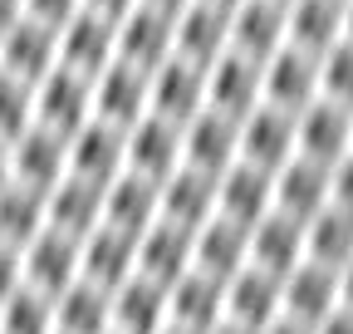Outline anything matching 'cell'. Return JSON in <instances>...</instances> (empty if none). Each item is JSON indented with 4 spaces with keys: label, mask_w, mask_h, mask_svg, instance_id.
I'll return each instance as SVG.
<instances>
[{
    "label": "cell",
    "mask_w": 353,
    "mask_h": 334,
    "mask_svg": "<svg viewBox=\"0 0 353 334\" xmlns=\"http://www.w3.org/2000/svg\"><path fill=\"white\" fill-rule=\"evenodd\" d=\"M206 108V69L172 55L167 64H157L148 74V113L176 123V128H187V123Z\"/></svg>",
    "instance_id": "2"
},
{
    "label": "cell",
    "mask_w": 353,
    "mask_h": 334,
    "mask_svg": "<svg viewBox=\"0 0 353 334\" xmlns=\"http://www.w3.org/2000/svg\"><path fill=\"white\" fill-rule=\"evenodd\" d=\"M319 99L353 108V39H339L334 50L319 55Z\"/></svg>",
    "instance_id": "37"
},
{
    "label": "cell",
    "mask_w": 353,
    "mask_h": 334,
    "mask_svg": "<svg viewBox=\"0 0 353 334\" xmlns=\"http://www.w3.org/2000/svg\"><path fill=\"white\" fill-rule=\"evenodd\" d=\"M334 310H339V271L314 266V261H299L280 280V315H290V320H299V324L314 329Z\"/></svg>",
    "instance_id": "16"
},
{
    "label": "cell",
    "mask_w": 353,
    "mask_h": 334,
    "mask_svg": "<svg viewBox=\"0 0 353 334\" xmlns=\"http://www.w3.org/2000/svg\"><path fill=\"white\" fill-rule=\"evenodd\" d=\"M304 261L343 271L353 261V212H343V206L329 202L314 222H304Z\"/></svg>",
    "instance_id": "33"
},
{
    "label": "cell",
    "mask_w": 353,
    "mask_h": 334,
    "mask_svg": "<svg viewBox=\"0 0 353 334\" xmlns=\"http://www.w3.org/2000/svg\"><path fill=\"white\" fill-rule=\"evenodd\" d=\"M20 271H25V285L39 290V295H64V290L79 280V241L44 226L25 250H20Z\"/></svg>",
    "instance_id": "5"
},
{
    "label": "cell",
    "mask_w": 353,
    "mask_h": 334,
    "mask_svg": "<svg viewBox=\"0 0 353 334\" xmlns=\"http://www.w3.org/2000/svg\"><path fill=\"white\" fill-rule=\"evenodd\" d=\"M324 206H329V167L294 153L275 173V212H285L304 226V222H314Z\"/></svg>",
    "instance_id": "25"
},
{
    "label": "cell",
    "mask_w": 353,
    "mask_h": 334,
    "mask_svg": "<svg viewBox=\"0 0 353 334\" xmlns=\"http://www.w3.org/2000/svg\"><path fill=\"white\" fill-rule=\"evenodd\" d=\"M314 334H353V310H334L329 320L314 324Z\"/></svg>",
    "instance_id": "42"
},
{
    "label": "cell",
    "mask_w": 353,
    "mask_h": 334,
    "mask_svg": "<svg viewBox=\"0 0 353 334\" xmlns=\"http://www.w3.org/2000/svg\"><path fill=\"white\" fill-rule=\"evenodd\" d=\"M88 118H94V79L88 74H79L69 64H54L34 84V123L39 128L74 138Z\"/></svg>",
    "instance_id": "1"
},
{
    "label": "cell",
    "mask_w": 353,
    "mask_h": 334,
    "mask_svg": "<svg viewBox=\"0 0 353 334\" xmlns=\"http://www.w3.org/2000/svg\"><path fill=\"white\" fill-rule=\"evenodd\" d=\"M206 334H250V329H241V324H231V320H221V324L206 329Z\"/></svg>",
    "instance_id": "48"
},
{
    "label": "cell",
    "mask_w": 353,
    "mask_h": 334,
    "mask_svg": "<svg viewBox=\"0 0 353 334\" xmlns=\"http://www.w3.org/2000/svg\"><path fill=\"white\" fill-rule=\"evenodd\" d=\"M226 50H231V10L211 6V0H192L176 15V55L211 69Z\"/></svg>",
    "instance_id": "22"
},
{
    "label": "cell",
    "mask_w": 353,
    "mask_h": 334,
    "mask_svg": "<svg viewBox=\"0 0 353 334\" xmlns=\"http://www.w3.org/2000/svg\"><path fill=\"white\" fill-rule=\"evenodd\" d=\"M143 6H152V10H162V15H172V20H176V15L192 6V0H143Z\"/></svg>",
    "instance_id": "46"
},
{
    "label": "cell",
    "mask_w": 353,
    "mask_h": 334,
    "mask_svg": "<svg viewBox=\"0 0 353 334\" xmlns=\"http://www.w3.org/2000/svg\"><path fill=\"white\" fill-rule=\"evenodd\" d=\"M260 74H265V104H275L285 113H299L319 99V55L309 50L285 45L260 64Z\"/></svg>",
    "instance_id": "11"
},
{
    "label": "cell",
    "mask_w": 353,
    "mask_h": 334,
    "mask_svg": "<svg viewBox=\"0 0 353 334\" xmlns=\"http://www.w3.org/2000/svg\"><path fill=\"white\" fill-rule=\"evenodd\" d=\"M54 64H59V30L20 15L6 35H0V69L15 74V79H25L30 89H34V84L50 74Z\"/></svg>",
    "instance_id": "14"
},
{
    "label": "cell",
    "mask_w": 353,
    "mask_h": 334,
    "mask_svg": "<svg viewBox=\"0 0 353 334\" xmlns=\"http://www.w3.org/2000/svg\"><path fill=\"white\" fill-rule=\"evenodd\" d=\"M192 236L187 226H172V222H152L143 236H138V275L152 280V285H176L187 271H192Z\"/></svg>",
    "instance_id": "21"
},
{
    "label": "cell",
    "mask_w": 353,
    "mask_h": 334,
    "mask_svg": "<svg viewBox=\"0 0 353 334\" xmlns=\"http://www.w3.org/2000/svg\"><path fill=\"white\" fill-rule=\"evenodd\" d=\"M329 202L353 212V153H343L334 167H329Z\"/></svg>",
    "instance_id": "39"
},
{
    "label": "cell",
    "mask_w": 353,
    "mask_h": 334,
    "mask_svg": "<svg viewBox=\"0 0 353 334\" xmlns=\"http://www.w3.org/2000/svg\"><path fill=\"white\" fill-rule=\"evenodd\" d=\"M211 6H221V10H236V6H241V0H211Z\"/></svg>",
    "instance_id": "50"
},
{
    "label": "cell",
    "mask_w": 353,
    "mask_h": 334,
    "mask_svg": "<svg viewBox=\"0 0 353 334\" xmlns=\"http://www.w3.org/2000/svg\"><path fill=\"white\" fill-rule=\"evenodd\" d=\"M157 334H187V329H176V324H162V329H157Z\"/></svg>",
    "instance_id": "51"
},
{
    "label": "cell",
    "mask_w": 353,
    "mask_h": 334,
    "mask_svg": "<svg viewBox=\"0 0 353 334\" xmlns=\"http://www.w3.org/2000/svg\"><path fill=\"white\" fill-rule=\"evenodd\" d=\"M25 285V271H20V250L0 241V300L15 295V290Z\"/></svg>",
    "instance_id": "40"
},
{
    "label": "cell",
    "mask_w": 353,
    "mask_h": 334,
    "mask_svg": "<svg viewBox=\"0 0 353 334\" xmlns=\"http://www.w3.org/2000/svg\"><path fill=\"white\" fill-rule=\"evenodd\" d=\"M6 182H10V148L0 143V187H6Z\"/></svg>",
    "instance_id": "47"
},
{
    "label": "cell",
    "mask_w": 353,
    "mask_h": 334,
    "mask_svg": "<svg viewBox=\"0 0 353 334\" xmlns=\"http://www.w3.org/2000/svg\"><path fill=\"white\" fill-rule=\"evenodd\" d=\"M108 334H118V329H108Z\"/></svg>",
    "instance_id": "53"
},
{
    "label": "cell",
    "mask_w": 353,
    "mask_h": 334,
    "mask_svg": "<svg viewBox=\"0 0 353 334\" xmlns=\"http://www.w3.org/2000/svg\"><path fill=\"white\" fill-rule=\"evenodd\" d=\"M138 6H143V0H83V10H94V15L113 20V25H118L128 10H138Z\"/></svg>",
    "instance_id": "41"
},
{
    "label": "cell",
    "mask_w": 353,
    "mask_h": 334,
    "mask_svg": "<svg viewBox=\"0 0 353 334\" xmlns=\"http://www.w3.org/2000/svg\"><path fill=\"white\" fill-rule=\"evenodd\" d=\"M20 15H25V0H0V35H6Z\"/></svg>",
    "instance_id": "45"
},
{
    "label": "cell",
    "mask_w": 353,
    "mask_h": 334,
    "mask_svg": "<svg viewBox=\"0 0 353 334\" xmlns=\"http://www.w3.org/2000/svg\"><path fill=\"white\" fill-rule=\"evenodd\" d=\"M157 206H162V182L143 177V173H123L103 187V222L128 231V236H143L157 222Z\"/></svg>",
    "instance_id": "23"
},
{
    "label": "cell",
    "mask_w": 353,
    "mask_h": 334,
    "mask_svg": "<svg viewBox=\"0 0 353 334\" xmlns=\"http://www.w3.org/2000/svg\"><path fill=\"white\" fill-rule=\"evenodd\" d=\"M0 334H54V300L20 285L0 300Z\"/></svg>",
    "instance_id": "35"
},
{
    "label": "cell",
    "mask_w": 353,
    "mask_h": 334,
    "mask_svg": "<svg viewBox=\"0 0 353 334\" xmlns=\"http://www.w3.org/2000/svg\"><path fill=\"white\" fill-rule=\"evenodd\" d=\"M236 157H241V123L236 118L216 113V108H201L182 128V162L196 167V173L221 177Z\"/></svg>",
    "instance_id": "13"
},
{
    "label": "cell",
    "mask_w": 353,
    "mask_h": 334,
    "mask_svg": "<svg viewBox=\"0 0 353 334\" xmlns=\"http://www.w3.org/2000/svg\"><path fill=\"white\" fill-rule=\"evenodd\" d=\"M192 266L216 275V280H231L241 266H250V231L226 222V217H211L192 236Z\"/></svg>",
    "instance_id": "28"
},
{
    "label": "cell",
    "mask_w": 353,
    "mask_h": 334,
    "mask_svg": "<svg viewBox=\"0 0 353 334\" xmlns=\"http://www.w3.org/2000/svg\"><path fill=\"white\" fill-rule=\"evenodd\" d=\"M260 334H314V329H309V324H299V320H290V315H275V320L265 324Z\"/></svg>",
    "instance_id": "43"
},
{
    "label": "cell",
    "mask_w": 353,
    "mask_h": 334,
    "mask_svg": "<svg viewBox=\"0 0 353 334\" xmlns=\"http://www.w3.org/2000/svg\"><path fill=\"white\" fill-rule=\"evenodd\" d=\"M221 320H226V280L192 266L176 285H167V324L187 329V334H206Z\"/></svg>",
    "instance_id": "12"
},
{
    "label": "cell",
    "mask_w": 353,
    "mask_h": 334,
    "mask_svg": "<svg viewBox=\"0 0 353 334\" xmlns=\"http://www.w3.org/2000/svg\"><path fill=\"white\" fill-rule=\"evenodd\" d=\"M182 167V128L157 113L138 118L128 128V173H143L152 182H167Z\"/></svg>",
    "instance_id": "20"
},
{
    "label": "cell",
    "mask_w": 353,
    "mask_h": 334,
    "mask_svg": "<svg viewBox=\"0 0 353 334\" xmlns=\"http://www.w3.org/2000/svg\"><path fill=\"white\" fill-rule=\"evenodd\" d=\"M176 55V20L152 10V6H138L118 20V59L152 74L157 64H167Z\"/></svg>",
    "instance_id": "6"
},
{
    "label": "cell",
    "mask_w": 353,
    "mask_h": 334,
    "mask_svg": "<svg viewBox=\"0 0 353 334\" xmlns=\"http://www.w3.org/2000/svg\"><path fill=\"white\" fill-rule=\"evenodd\" d=\"M275 315H280V275L260 271V266H241L226 280V320L260 334Z\"/></svg>",
    "instance_id": "26"
},
{
    "label": "cell",
    "mask_w": 353,
    "mask_h": 334,
    "mask_svg": "<svg viewBox=\"0 0 353 334\" xmlns=\"http://www.w3.org/2000/svg\"><path fill=\"white\" fill-rule=\"evenodd\" d=\"M260 104H265V74H260L255 59L226 50V55L206 69V108H216V113H226V118L241 123Z\"/></svg>",
    "instance_id": "7"
},
{
    "label": "cell",
    "mask_w": 353,
    "mask_h": 334,
    "mask_svg": "<svg viewBox=\"0 0 353 334\" xmlns=\"http://www.w3.org/2000/svg\"><path fill=\"white\" fill-rule=\"evenodd\" d=\"M94 118L113 123V128H132L138 118H148V74L113 59L103 74H94Z\"/></svg>",
    "instance_id": "18"
},
{
    "label": "cell",
    "mask_w": 353,
    "mask_h": 334,
    "mask_svg": "<svg viewBox=\"0 0 353 334\" xmlns=\"http://www.w3.org/2000/svg\"><path fill=\"white\" fill-rule=\"evenodd\" d=\"M299 153L294 143V113L275 108V104H260L241 118V162L265 167V173H280V167Z\"/></svg>",
    "instance_id": "9"
},
{
    "label": "cell",
    "mask_w": 353,
    "mask_h": 334,
    "mask_svg": "<svg viewBox=\"0 0 353 334\" xmlns=\"http://www.w3.org/2000/svg\"><path fill=\"white\" fill-rule=\"evenodd\" d=\"M290 45V20H285V6L275 0H241L231 10V50L265 64L275 50Z\"/></svg>",
    "instance_id": "19"
},
{
    "label": "cell",
    "mask_w": 353,
    "mask_h": 334,
    "mask_svg": "<svg viewBox=\"0 0 353 334\" xmlns=\"http://www.w3.org/2000/svg\"><path fill=\"white\" fill-rule=\"evenodd\" d=\"M79 275L94 280V285H103L108 295H113L123 280L138 275V236H128V231H118L108 222L94 226V231L79 241Z\"/></svg>",
    "instance_id": "10"
},
{
    "label": "cell",
    "mask_w": 353,
    "mask_h": 334,
    "mask_svg": "<svg viewBox=\"0 0 353 334\" xmlns=\"http://www.w3.org/2000/svg\"><path fill=\"white\" fill-rule=\"evenodd\" d=\"M157 217L172 222V226H187V231H201L211 217H216V177L211 173H196V167H176V173L162 182V206Z\"/></svg>",
    "instance_id": "27"
},
{
    "label": "cell",
    "mask_w": 353,
    "mask_h": 334,
    "mask_svg": "<svg viewBox=\"0 0 353 334\" xmlns=\"http://www.w3.org/2000/svg\"><path fill=\"white\" fill-rule=\"evenodd\" d=\"M294 143H299V157L334 167L343 153H353V108L334 99H314L309 108L294 113Z\"/></svg>",
    "instance_id": "3"
},
{
    "label": "cell",
    "mask_w": 353,
    "mask_h": 334,
    "mask_svg": "<svg viewBox=\"0 0 353 334\" xmlns=\"http://www.w3.org/2000/svg\"><path fill=\"white\" fill-rule=\"evenodd\" d=\"M30 128H34V89H30L25 79H15V74L0 69V143L10 148Z\"/></svg>",
    "instance_id": "36"
},
{
    "label": "cell",
    "mask_w": 353,
    "mask_h": 334,
    "mask_svg": "<svg viewBox=\"0 0 353 334\" xmlns=\"http://www.w3.org/2000/svg\"><path fill=\"white\" fill-rule=\"evenodd\" d=\"M10 177L34 187V192H50L54 182H64L69 177V138L34 123L30 133H20L10 143Z\"/></svg>",
    "instance_id": "15"
},
{
    "label": "cell",
    "mask_w": 353,
    "mask_h": 334,
    "mask_svg": "<svg viewBox=\"0 0 353 334\" xmlns=\"http://www.w3.org/2000/svg\"><path fill=\"white\" fill-rule=\"evenodd\" d=\"M44 226H54L74 241H83L94 226H103V187L83 182V177H64L44 192Z\"/></svg>",
    "instance_id": "24"
},
{
    "label": "cell",
    "mask_w": 353,
    "mask_h": 334,
    "mask_svg": "<svg viewBox=\"0 0 353 334\" xmlns=\"http://www.w3.org/2000/svg\"><path fill=\"white\" fill-rule=\"evenodd\" d=\"M113 329V295L94 280H74L54 295V334H108Z\"/></svg>",
    "instance_id": "30"
},
{
    "label": "cell",
    "mask_w": 353,
    "mask_h": 334,
    "mask_svg": "<svg viewBox=\"0 0 353 334\" xmlns=\"http://www.w3.org/2000/svg\"><path fill=\"white\" fill-rule=\"evenodd\" d=\"M167 324V290L132 275L113 290V329L118 334H157Z\"/></svg>",
    "instance_id": "32"
},
{
    "label": "cell",
    "mask_w": 353,
    "mask_h": 334,
    "mask_svg": "<svg viewBox=\"0 0 353 334\" xmlns=\"http://www.w3.org/2000/svg\"><path fill=\"white\" fill-rule=\"evenodd\" d=\"M275 6H294V0H275Z\"/></svg>",
    "instance_id": "52"
},
{
    "label": "cell",
    "mask_w": 353,
    "mask_h": 334,
    "mask_svg": "<svg viewBox=\"0 0 353 334\" xmlns=\"http://www.w3.org/2000/svg\"><path fill=\"white\" fill-rule=\"evenodd\" d=\"M118 59V25L94 15V10H79L64 30H59V64L79 69V74H103Z\"/></svg>",
    "instance_id": "17"
},
{
    "label": "cell",
    "mask_w": 353,
    "mask_h": 334,
    "mask_svg": "<svg viewBox=\"0 0 353 334\" xmlns=\"http://www.w3.org/2000/svg\"><path fill=\"white\" fill-rule=\"evenodd\" d=\"M299 261H304V226L294 217H285V212H265L250 226V266L285 280Z\"/></svg>",
    "instance_id": "29"
},
{
    "label": "cell",
    "mask_w": 353,
    "mask_h": 334,
    "mask_svg": "<svg viewBox=\"0 0 353 334\" xmlns=\"http://www.w3.org/2000/svg\"><path fill=\"white\" fill-rule=\"evenodd\" d=\"M265 212H275V173L236 157L226 173L216 177V217H226V222L250 231Z\"/></svg>",
    "instance_id": "4"
},
{
    "label": "cell",
    "mask_w": 353,
    "mask_h": 334,
    "mask_svg": "<svg viewBox=\"0 0 353 334\" xmlns=\"http://www.w3.org/2000/svg\"><path fill=\"white\" fill-rule=\"evenodd\" d=\"M79 10H83V0H25V15L50 25V30H64Z\"/></svg>",
    "instance_id": "38"
},
{
    "label": "cell",
    "mask_w": 353,
    "mask_h": 334,
    "mask_svg": "<svg viewBox=\"0 0 353 334\" xmlns=\"http://www.w3.org/2000/svg\"><path fill=\"white\" fill-rule=\"evenodd\" d=\"M285 20L294 50L324 55L343 39V0H294V6H285Z\"/></svg>",
    "instance_id": "31"
},
{
    "label": "cell",
    "mask_w": 353,
    "mask_h": 334,
    "mask_svg": "<svg viewBox=\"0 0 353 334\" xmlns=\"http://www.w3.org/2000/svg\"><path fill=\"white\" fill-rule=\"evenodd\" d=\"M39 231H44V192H34V187L10 177L0 187V241L25 250Z\"/></svg>",
    "instance_id": "34"
},
{
    "label": "cell",
    "mask_w": 353,
    "mask_h": 334,
    "mask_svg": "<svg viewBox=\"0 0 353 334\" xmlns=\"http://www.w3.org/2000/svg\"><path fill=\"white\" fill-rule=\"evenodd\" d=\"M343 39H353V0H343Z\"/></svg>",
    "instance_id": "49"
},
{
    "label": "cell",
    "mask_w": 353,
    "mask_h": 334,
    "mask_svg": "<svg viewBox=\"0 0 353 334\" xmlns=\"http://www.w3.org/2000/svg\"><path fill=\"white\" fill-rule=\"evenodd\" d=\"M339 310H353V261L339 271Z\"/></svg>",
    "instance_id": "44"
},
{
    "label": "cell",
    "mask_w": 353,
    "mask_h": 334,
    "mask_svg": "<svg viewBox=\"0 0 353 334\" xmlns=\"http://www.w3.org/2000/svg\"><path fill=\"white\" fill-rule=\"evenodd\" d=\"M128 167V133L113 128L103 118H88L83 128L69 138V173L94 182V187H108L118 173Z\"/></svg>",
    "instance_id": "8"
}]
</instances>
